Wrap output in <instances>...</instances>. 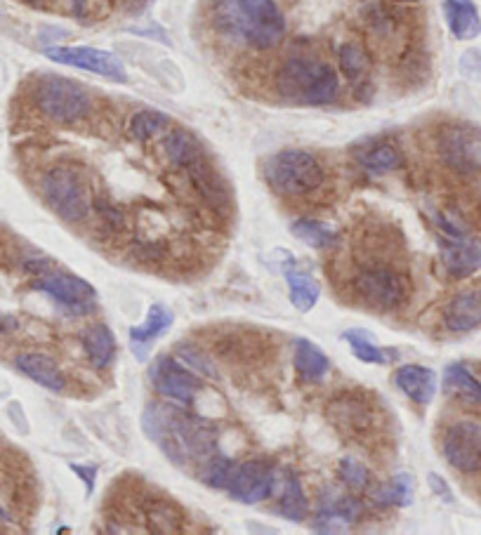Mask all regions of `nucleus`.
I'll return each instance as SVG.
<instances>
[{"mask_svg": "<svg viewBox=\"0 0 481 535\" xmlns=\"http://www.w3.org/2000/svg\"><path fill=\"white\" fill-rule=\"evenodd\" d=\"M144 434L161 448L163 455L180 470H199L217 451L220 432L208 420L184 408L151 401L142 415Z\"/></svg>", "mask_w": 481, "mask_h": 535, "instance_id": "f257e3e1", "label": "nucleus"}, {"mask_svg": "<svg viewBox=\"0 0 481 535\" xmlns=\"http://www.w3.org/2000/svg\"><path fill=\"white\" fill-rule=\"evenodd\" d=\"M215 29L250 50H274L286 38V17L274 0H213Z\"/></svg>", "mask_w": 481, "mask_h": 535, "instance_id": "f03ea898", "label": "nucleus"}, {"mask_svg": "<svg viewBox=\"0 0 481 535\" xmlns=\"http://www.w3.org/2000/svg\"><path fill=\"white\" fill-rule=\"evenodd\" d=\"M274 90L298 107H328L340 99V76L321 57L293 55L276 69Z\"/></svg>", "mask_w": 481, "mask_h": 535, "instance_id": "7ed1b4c3", "label": "nucleus"}, {"mask_svg": "<svg viewBox=\"0 0 481 535\" xmlns=\"http://www.w3.org/2000/svg\"><path fill=\"white\" fill-rule=\"evenodd\" d=\"M41 196L52 213L67 224H81L90 217V182L76 165H55L41 180Z\"/></svg>", "mask_w": 481, "mask_h": 535, "instance_id": "20e7f679", "label": "nucleus"}, {"mask_svg": "<svg viewBox=\"0 0 481 535\" xmlns=\"http://www.w3.org/2000/svg\"><path fill=\"white\" fill-rule=\"evenodd\" d=\"M262 175L272 191L286 198L307 196L324 184L321 163L300 149H286L269 156L262 165Z\"/></svg>", "mask_w": 481, "mask_h": 535, "instance_id": "39448f33", "label": "nucleus"}, {"mask_svg": "<svg viewBox=\"0 0 481 535\" xmlns=\"http://www.w3.org/2000/svg\"><path fill=\"white\" fill-rule=\"evenodd\" d=\"M34 104L52 123L76 125L92 111V97L78 81L45 74L34 83Z\"/></svg>", "mask_w": 481, "mask_h": 535, "instance_id": "423d86ee", "label": "nucleus"}, {"mask_svg": "<svg viewBox=\"0 0 481 535\" xmlns=\"http://www.w3.org/2000/svg\"><path fill=\"white\" fill-rule=\"evenodd\" d=\"M352 288L364 305L378 309V312H399L411 295L406 274L399 272L397 267L380 262L364 264L354 274Z\"/></svg>", "mask_w": 481, "mask_h": 535, "instance_id": "0eeeda50", "label": "nucleus"}, {"mask_svg": "<svg viewBox=\"0 0 481 535\" xmlns=\"http://www.w3.org/2000/svg\"><path fill=\"white\" fill-rule=\"evenodd\" d=\"M441 163L456 175L481 173V128L474 123H448L437 135Z\"/></svg>", "mask_w": 481, "mask_h": 535, "instance_id": "6e6552de", "label": "nucleus"}, {"mask_svg": "<svg viewBox=\"0 0 481 535\" xmlns=\"http://www.w3.org/2000/svg\"><path fill=\"white\" fill-rule=\"evenodd\" d=\"M224 491L232 495L236 503L258 505L279 491V477L265 460H246L239 465L234 462Z\"/></svg>", "mask_w": 481, "mask_h": 535, "instance_id": "1a4fd4ad", "label": "nucleus"}, {"mask_svg": "<svg viewBox=\"0 0 481 535\" xmlns=\"http://www.w3.org/2000/svg\"><path fill=\"white\" fill-rule=\"evenodd\" d=\"M149 380L158 394L184 406L194 404L196 396L203 392V380L191 373L187 366H182L173 354H158L151 361Z\"/></svg>", "mask_w": 481, "mask_h": 535, "instance_id": "9d476101", "label": "nucleus"}, {"mask_svg": "<svg viewBox=\"0 0 481 535\" xmlns=\"http://www.w3.org/2000/svg\"><path fill=\"white\" fill-rule=\"evenodd\" d=\"M441 453L446 462L463 474L481 470V422L458 420L446 427L441 437Z\"/></svg>", "mask_w": 481, "mask_h": 535, "instance_id": "9b49d317", "label": "nucleus"}, {"mask_svg": "<svg viewBox=\"0 0 481 535\" xmlns=\"http://www.w3.org/2000/svg\"><path fill=\"white\" fill-rule=\"evenodd\" d=\"M45 57L57 64L76 66V69L90 71V74L107 78V81L128 83V74H125L123 62L107 50L85 48V45H74V48H57V45H52V48H45Z\"/></svg>", "mask_w": 481, "mask_h": 535, "instance_id": "f8f14e48", "label": "nucleus"}, {"mask_svg": "<svg viewBox=\"0 0 481 535\" xmlns=\"http://www.w3.org/2000/svg\"><path fill=\"white\" fill-rule=\"evenodd\" d=\"M34 288L43 290V293H48L59 305L74 309V312H85L97 297L95 286H90L81 276L62 272V269H59V272L48 269V272L38 274Z\"/></svg>", "mask_w": 481, "mask_h": 535, "instance_id": "ddd939ff", "label": "nucleus"}, {"mask_svg": "<svg viewBox=\"0 0 481 535\" xmlns=\"http://www.w3.org/2000/svg\"><path fill=\"white\" fill-rule=\"evenodd\" d=\"M328 418L340 432L364 437L375 427V406L361 394H342L328 404Z\"/></svg>", "mask_w": 481, "mask_h": 535, "instance_id": "4468645a", "label": "nucleus"}, {"mask_svg": "<svg viewBox=\"0 0 481 535\" xmlns=\"http://www.w3.org/2000/svg\"><path fill=\"white\" fill-rule=\"evenodd\" d=\"M439 255L444 269L453 279H467L481 269V241L467 236H451L439 241Z\"/></svg>", "mask_w": 481, "mask_h": 535, "instance_id": "2eb2a0df", "label": "nucleus"}, {"mask_svg": "<svg viewBox=\"0 0 481 535\" xmlns=\"http://www.w3.org/2000/svg\"><path fill=\"white\" fill-rule=\"evenodd\" d=\"M361 505L349 495H331L324 498L319 505L312 528L319 533H345L349 526H354L361 517Z\"/></svg>", "mask_w": 481, "mask_h": 535, "instance_id": "dca6fc26", "label": "nucleus"}, {"mask_svg": "<svg viewBox=\"0 0 481 535\" xmlns=\"http://www.w3.org/2000/svg\"><path fill=\"white\" fill-rule=\"evenodd\" d=\"M394 382L418 406H430L437 394V373L420 363H406L394 373Z\"/></svg>", "mask_w": 481, "mask_h": 535, "instance_id": "f3484780", "label": "nucleus"}, {"mask_svg": "<svg viewBox=\"0 0 481 535\" xmlns=\"http://www.w3.org/2000/svg\"><path fill=\"white\" fill-rule=\"evenodd\" d=\"M444 323L453 333H470L481 326V288L463 290L448 302Z\"/></svg>", "mask_w": 481, "mask_h": 535, "instance_id": "a211bd4d", "label": "nucleus"}, {"mask_svg": "<svg viewBox=\"0 0 481 535\" xmlns=\"http://www.w3.org/2000/svg\"><path fill=\"white\" fill-rule=\"evenodd\" d=\"M15 363L19 371H22L29 380H34L36 385H41L57 394H62L64 389H67V378H64L62 368H59L48 354L24 352L17 356Z\"/></svg>", "mask_w": 481, "mask_h": 535, "instance_id": "6ab92c4d", "label": "nucleus"}, {"mask_svg": "<svg viewBox=\"0 0 481 535\" xmlns=\"http://www.w3.org/2000/svg\"><path fill=\"white\" fill-rule=\"evenodd\" d=\"M184 173H187L189 182L194 184V189L199 191V196L203 198V201L210 203V206H227L229 203L227 187H224L222 177L213 168V163L208 161V156H203L201 161L189 165Z\"/></svg>", "mask_w": 481, "mask_h": 535, "instance_id": "aec40b11", "label": "nucleus"}, {"mask_svg": "<svg viewBox=\"0 0 481 535\" xmlns=\"http://www.w3.org/2000/svg\"><path fill=\"white\" fill-rule=\"evenodd\" d=\"M441 10H444L448 31L458 41H472L481 33V15L472 0H444Z\"/></svg>", "mask_w": 481, "mask_h": 535, "instance_id": "412c9836", "label": "nucleus"}, {"mask_svg": "<svg viewBox=\"0 0 481 535\" xmlns=\"http://www.w3.org/2000/svg\"><path fill=\"white\" fill-rule=\"evenodd\" d=\"M163 151H166V158L175 168L187 170L189 165H194L196 161H201L206 156V149L199 137L194 132L184 130V128H175L166 132V140H163Z\"/></svg>", "mask_w": 481, "mask_h": 535, "instance_id": "4be33fe9", "label": "nucleus"}, {"mask_svg": "<svg viewBox=\"0 0 481 535\" xmlns=\"http://www.w3.org/2000/svg\"><path fill=\"white\" fill-rule=\"evenodd\" d=\"M283 276H286V283H288L291 305L302 314L312 312L321 295V288L314 276L305 272V269L295 267V264H286V267H283Z\"/></svg>", "mask_w": 481, "mask_h": 535, "instance_id": "5701e85b", "label": "nucleus"}, {"mask_svg": "<svg viewBox=\"0 0 481 535\" xmlns=\"http://www.w3.org/2000/svg\"><path fill=\"white\" fill-rule=\"evenodd\" d=\"M83 349H85V356H88V361L97 368V371L109 368L116 356L114 330H111L109 326H104V323H95V326H90L83 333Z\"/></svg>", "mask_w": 481, "mask_h": 535, "instance_id": "b1692460", "label": "nucleus"}, {"mask_svg": "<svg viewBox=\"0 0 481 535\" xmlns=\"http://www.w3.org/2000/svg\"><path fill=\"white\" fill-rule=\"evenodd\" d=\"M295 371L305 382H321L331 371V361L324 349L307 338L295 340Z\"/></svg>", "mask_w": 481, "mask_h": 535, "instance_id": "393cba45", "label": "nucleus"}, {"mask_svg": "<svg viewBox=\"0 0 481 535\" xmlns=\"http://www.w3.org/2000/svg\"><path fill=\"white\" fill-rule=\"evenodd\" d=\"M338 64L354 88H368L371 85V57L359 43H342L338 48Z\"/></svg>", "mask_w": 481, "mask_h": 535, "instance_id": "a878e982", "label": "nucleus"}, {"mask_svg": "<svg viewBox=\"0 0 481 535\" xmlns=\"http://www.w3.org/2000/svg\"><path fill=\"white\" fill-rule=\"evenodd\" d=\"M276 512L288 521H305L309 514V498L302 488V481L295 472L288 470L286 477L281 481V495H279V507Z\"/></svg>", "mask_w": 481, "mask_h": 535, "instance_id": "bb28decb", "label": "nucleus"}, {"mask_svg": "<svg viewBox=\"0 0 481 535\" xmlns=\"http://www.w3.org/2000/svg\"><path fill=\"white\" fill-rule=\"evenodd\" d=\"M361 168H366L373 175H387L399 170L404 165V154L394 142H373L364 151H359Z\"/></svg>", "mask_w": 481, "mask_h": 535, "instance_id": "cd10ccee", "label": "nucleus"}, {"mask_svg": "<svg viewBox=\"0 0 481 535\" xmlns=\"http://www.w3.org/2000/svg\"><path fill=\"white\" fill-rule=\"evenodd\" d=\"M173 321H175L173 312H170L166 305H161V302H154V305L149 307L144 323L130 328V340H133L135 347L147 349L151 342H154L156 338H161V335L173 326Z\"/></svg>", "mask_w": 481, "mask_h": 535, "instance_id": "c85d7f7f", "label": "nucleus"}, {"mask_svg": "<svg viewBox=\"0 0 481 535\" xmlns=\"http://www.w3.org/2000/svg\"><path fill=\"white\" fill-rule=\"evenodd\" d=\"M444 392L467 404H481V382L467 371L463 363H451L444 371Z\"/></svg>", "mask_w": 481, "mask_h": 535, "instance_id": "c756f323", "label": "nucleus"}, {"mask_svg": "<svg viewBox=\"0 0 481 535\" xmlns=\"http://www.w3.org/2000/svg\"><path fill=\"white\" fill-rule=\"evenodd\" d=\"M342 340H345L347 345L352 347L354 356H357V359L364 361V363H375V366H385V363H392L394 359H397V354L390 352V349L380 347L378 342H373L371 335H368L366 330H361V328L345 330Z\"/></svg>", "mask_w": 481, "mask_h": 535, "instance_id": "7c9ffc66", "label": "nucleus"}, {"mask_svg": "<svg viewBox=\"0 0 481 535\" xmlns=\"http://www.w3.org/2000/svg\"><path fill=\"white\" fill-rule=\"evenodd\" d=\"M170 125H173V118H170L168 114H163V111L142 109V111H137L133 118H130L128 130H130V135H133V140L151 142L154 137L168 132Z\"/></svg>", "mask_w": 481, "mask_h": 535, "instance_id": "2f4dec72", "label": "nucleus"}, {"mask_svg": "<svg viewBox=\"0 0 481 535\" xmlns=\"http://www.w3.org/2000/svg\"><path fill=\"white\" fill-rule=\"evenodd\" d=\"M291 234L295 239H300L305 246L314 248V250H324L335 246L338 241V234L335 229L328 227V224L319 222V220H309V217H300L291 224Z\"/></svg>", "mask_w": 481, "mask_h": 535, "instance_id": "473e14b6", "label": "nucleus"}, {"mask_svg": "<svg viewBox=\"0 0 481 535\" xmlns=\"http://www.w3.org/2000/svg\"><path fill=\"white\" fill-rule=\"evenodd\" d=\"M371 498L380 507H408L413 505V477L397 474L387 484H382L371 493Z\"/></svg>", "mask_w": 481, "mask_h": 535, "instance_id": "72a5a7b5", "label": "nucleus"}, {"mask_svg": "<svg viewBox=\"0 0 481 535\" xmlns=\"http://www.w3.org/2000/svg\"><path fill=\"white\" fill-rule=\"evenodd\" d=\"M144 512H147V521L158 533H175L184 524L180 510L168 500H149L144 505Z\"/></svg>", "mask_w": 481, "mask_h": 535, "instance_id": "f704fd0d", "label": "nucleus"}, {"mask_svg": "<svg viewBox=\"0 0 481 535\" xmlns=\"http://www.w3.org/2000/svg\"><path fill=\"white\" fill-rule=\"evenodd\" d=\"M175 354L180 356L184 363H189L191 368H194L196 373L206 375L210 380H217L220 378V373H217V366L213 363V359L203 352L199 345H191V342H180V345L175 347Z\"/></svg>", "mask_w": 481, "mask_h": 535, "instance_id": "c9c22d12", "label": "nucleus"}, {"mask_svg": "<svg viewBox=\"0 0 481 535\" xmlns=\"http://www.w3.org/2000/svg\"><path fill=\"white\" fill-rule=\"evenodd\" d=\"M340 479L345 481L349 488L354 491H364V488L371 486V472H368L366 465H361L357 458L347 455V458L340 460Z\"/></svg>", "mask_w": 481, "mask_h": 535, "instance_id": "e433bc0d", "label": "nucleus"}, {"mask_svg": "<svg viewBox=\"0 0 481 535\" xmlns=\"http://www.w3.org/2000/svg\"><path fill=\"white\" fill-rule=\"evenodd\" d=\"M460 71L467 78H474V81H481V50H467L463 57H460Z\"/></svg>", "mask_w": 481, "mask_h": 535, "instance_id": "4c0bfd02", "label": "nucleus"}, {"mask_svg": "<svg viewBox=\"0 0 481 535\" xmlns=\"http://www.w3.org/2000/svg\"><path fill=\"white\" fill-rule=\"evenodd\" d=\"M71 470H74L78 477L83 479V484H85V491H88V495L95 491V484H97V467L95 465H69Z\"/></svg>", "mask_w": 481, "mask_h": 535, "instance_id": "58836bf2", "label": "nucleus"}, {"mask_svg": "<svg viewBox=\"0 0 481 535\" xmlns=\"http://www.w3.org/2000/svg\"><path fill=\"white\" fill-rule=\"evenodd\" d=\"M427 481H430V488L439 495L441 500H444V503H456V495H453V491L448 488V484L439 477V474H430V477H427Z\"/></svg>", "mask_w": 481, "mask_h": 535, "instance_id": "ea45409f", "label": "nucleus"}, {"mask_svg": "<svg viewBox=\"0 0 481 535\" xmlns=\"http://www.w3.org/2000/svg\"><path fill=\"white\" fill-rule=\"evenodd\" d=\"M151 3H154V0H123L125 10H128L130 15H142V12L151 8Z\"/></svg>", "mask_w": 481, "mask_h": 535, "instance_id": "a19ab883", "label": "nucleus"}, {"mask_svg": "<svg viewBox=\"0 0 481 535\" xmlns=\"http://www.w3.org/2000/svg\"><path fill=\"white\" fill-rule=\"evenodd\" d=\"M15 326V321L10 319V316H5V314H0V333H5V330Z\"/></svg>", "mask_w": 481, "mask_h": 535, "instance_id": "79ce46f5", "label": "nucleus"}, {"mask_svg": "<svg viewBox=\"0 0 481 535\" xmlns=\"http://www.w3.org/2000/svg\"><path fill=\"white\" fill-rule=\"evenodd\" d=\"M85 3H88V0H74V12H76V17H83Z\"/></svg>", "mask_w": 481, "mask_h": 535, "instance_id": "37998d69", "label": "nucleus"}, {"mask_svg": "<svg viewBox=\"0 0 481 535\" xmlns=\"http://www.w3.org/2000/svg\"><path fill=\"white\" fill-rule=\"evenodd\" d=\"M19 3H24V5H31V8H43L45 3H48V0H19Z\"/></svg>", "mask_w": 481, "mask_h": 535, "instance_id": "c03bdc74", "label": "nucleus"}]
</instances>
